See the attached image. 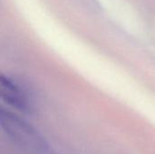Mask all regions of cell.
Wrapping results in <instances>:
<instances>
[{
  "label": "cell",
  "mask_w": 155,
  "mask_h": 154,
  "mask_svg": "<svg viewBox=\"0 0 155 154\" xmlns=\"http://www.w3.org/2000/svg\"><path fill=\"white\" fill-rule=\"evenodd\" d=\"M0 125L6 137L19 149L28 154H51L45 138L22 117L1 108Z\"/></svg>",
  "instance_id": "1"
},
{
  "label": "cell",
  "mask_w": 155,
  "mask_h": 154,
  "mask_svg": "<svg viewBox=\"0 0 155 154\" xmlns=\"http://www.w3.org/2000/svg\"><path fill=\"white\" fill-rule=\"evenodd\" d=\"M0 95L2 101L11 108L24 113L32 112V102L27 92L8 76L2 75L0 78Z\"/></svg>",
  "instance_id": "2"
}]
</instances>
